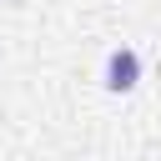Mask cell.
I'll return each instance as SVG.
<instances>
[{
  "label": "cell",
  "mask_w": 161,
  "mask_h": 161,
  "mask_svg": "<svg viewBox=\"0 0 161 161\" xmlns=\"http://www.w3.org/2000/svg\"><path fill=\"white\" fill-rule=\"evenodd\" d=\"M136 80H141V55L131 45H116L106 55V65H101V86L116 91V96H126V91H136Z\"/></svg>",
  "instance_id": "cell-1"
}]
</instances>
